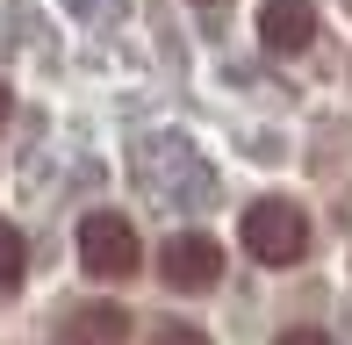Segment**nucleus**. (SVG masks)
<instances>
[{"label":"nucleus","instance_id":"f257e3e1","mask_svg":"<svg viewBox=\"0 0 352 345\" xmlns=\"http://www.w3.org/2000/svg\"><path fill=\"white\" fill-rule=\"evenodd\" d=\"M237 230H245V252L266 259V266H295L309 252V216H302L295 201H252Z\"/></svg>","mask_w":352,"mask_h":345},{"label":"nucleus","instance_id":"f03ea898","mask_svg":"<svg viewBox=\"0 0 352 345\" xmlns=\"http://www.w3.org/2000/svg\"><path fill=\"white\" fill-rule=\"evenodd\" d=\"M137 259H144V245H137V223H130V216L101 209V216L79 223V266H87L94 280H130Z\"/></svg>","mask_w":352,"mask_h":345},{"label":"nucleus","instance_id":"7ed1b4c3","mask_svg":"<svg viewBox=\"0 0 352 345\" xmlns=\"http://www.w3.org/2000/svg\"><path fill=\"white\" fill-rule=\"evenodd\" d=\"M158 274H166V288H216L223 280V245L201 238V230H180L166 245V259H158Z\"/></svg>","mask_w":352,"mask_h":345},{"label":"nucleus","instance_id":"20e7f679","mask_svg":"<svg viewBox=\"0 0 352 345\" xmlns=\"http://www.w3.org/2000/svg\"><path fill=\"white\" fill-rule=\"evenodd\" d=\"M309 36H316V8L309 0H266L259 8V43L266 51L295 58V51H309Z\"/></svg>","mask_w":352,"mask_h":345},{"label":"nucleus","instance_id":"39448f33","mask_svg":"<svg viewBox=\"0 0 352 345\" xmlns=\"http://www.w3.org/2000/svg\"><path fill=\"white\" fill-rule=\"evenodd\" d=\"M130 338V317L116 302H79L58 317V345H122Z\"/></svg>","mask_w":352,"mask_h":345},{"label":"nucleus","instance_id":"423d86ee","mask_svg":"<svg viewBox=\"0 0 352 345\" xmlns=\"http://www.w3.org/2000/svg\"><path fill=\"white\" fill-rule=\"evenodd\" d=\"M22 266H29V238L14 223H0V288H22Z\"/></svg>","mask_w":352,"mask_h":345},{"label":"nucleus","instance_id":"0eeeda50","mask_svg":"<svg viewBox=\"0 0 352 345\" xmlns=\"http://www.w3.org/2000/svg\"><path fill=\"white\" fill-rule=\"evenodd\" d=\"M151 345H209V338H201V331H187V324H158Z\"/></svg>","mask_w":352,"mask_h":345},{"label":"nucleus","instance_id":"6e6552de","mask_svg":"<svg viewBox=\"0 0 352 345\" xmlns=\"http://www.w3.org/2000/svg\"><path fill=\"white\" fill-rule=\"evenodd\" d=\"M274 345H331V338H324V331H309V324H295V331H280Z\"/></svg>","mask_w":352,"mask_h":345},{"label":"nucleus","instance_id":"1a4fd4ad","mask_svg":"<svg viewBox=\"0 0 352 345\" xmlns=\"http://www.w3.org/2000/svg\"><path fill=\"white\" fill-rule=\"evenodd\" d=\"M14 115V93H8V80H0V122H8Z\"/></svg>","mask_w":352,"mask_h":345},{"label":"nucleus","instance_id":"9d476101","mask_svg":"<svg viewBox=\"0 0 352 345\" xmlns=\"http://www.w3.org/2000/svg\"><path fill=\"white\" fill-rule=\"evenodd\" d=\"M201 8H216V0H201Z\"/></svg>","mask_w":352,"mask_h":345}]
</instances>
